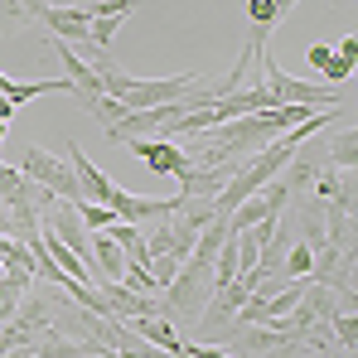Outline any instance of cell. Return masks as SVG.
<instances>
[{
    "label": "cell",
    "mask_w": 358,
    "mask_h": 358,
    "mask_svg": "<svg viewBox=\"0 0 358 358\" xmlns=\"http://www.w3.org/2000/svg\"><path fill=\"white\" fill-rule=\"evenodd\" d=\"M73 208H78V218H83V228H87V233H102V228H112V223H117V218H112V208H102V203H87V199H83V203H73Z\"/></svg>",
    "instance_id": "cell-20"
},
{
    "label": "cell",
    "mask_w": 358,
    "mask_h": 358,
    "mask_svg": "<svg viewBox=\"0 0 358 358\" xmlns=\"http://www.w3.org/2000/svg\"><path fill=\"white\" fill-rule=\"evenodd\" d=\"M305 59L324 73V68H329V59H334V44H310V54H305Z\"/></svg>",
    "instance_id": "cell-22"
},
{
    "label": "cell",
    "mask_w": 358,
    "mask_h": 358,
    "mask_svg": "<svg viewBox=\"0 0 358 358\" xmlns=\"http://www.w3.org/2000/svg\"><path fill=\"white\" fill-rule=\"evenodd\" d=\"M324 242L339 252H354V213L344 203H329V199H324Z\"/></svg>",
    "instance_id": "cell-14"
},
{
    "label": "cell",
    "mask_w": 358,
    "mask_h": 358,
    "mask_svg": "<svg viewBox=\"0 0 358 358\" xmlns=\"http://www.w3.org/2000/svg\"><path fill=\"white\" fill-rule=\"evenodd\" d=\"M199 83V73H175V78H126L117 92V102H126V112H141V107H160V102H179L189 97Z\"/></svg>",
    "instance_id": "cell-5"
},
{
    "label": "cell",
    "mask_w": 358,
    "mask_h": 358,
    "mask_svg": "<svg viewBox=\"0 0 358 358\" xmlns=\"http://www.w3.org/2000/svg\"><path fill=\"white\" fill-rule=\"evenodd\" d=\"M87 266H92V281L97 286H112L126 276V252L107 233H87Z\"/></svg>",
    "instance_id": "cell-8"
},
{
    "label": "cell",
    "mask_w": 358,
    "mask_h": 358,
    "mask_svg": "<svg viewBox=\"0 0 358 358\" xmlns=\"http://www.w3.org/2000/svg\"><path fill=\"white\" fill-rule=\"evenodd\" d=\"M233 170H238V165H194V160H184L170 179L179 184L184 199H218L223 184L233 179Z\"/></svg>",
    "instance_id": "cell-7"
},
{
    "label": "cell",
    "mask_w": 358,
    "mask_h": 358,
    "mask_svg": "<svg viewBox=\"0 0 358 358\" xmlns=\"http://www.w3.org/2000/svg\"><path fill=\"white\" fill-rule=\"evenodd\" d=\"M329 339L344 344V354H354V349H358V315H354V310H339V315L329 320Z\"/></svg>",
    "instance_id": "cell-18"
},
{
    "label": "cell",
    "mask_w": 358,
    "mask_h": 358,
    "mask_svg": "<svg viewBox=\"0 0 358 358\" xmlns=\"http://www.w3.org/2000/svg\"><path fill=\"white\" fill-rule=\"evenodd\" d=\"M73 102L87 112V117H97L102 121V131L107 126H117L121 117H126V102H117V97H107V92H97V97H83V92H73Z\"/></svg>",
    "instance_id": "cell-16"
},
{
    "label": "cell",
    "mask_w": 358,
    "mask_h": 358,
    "mask_svg": "<svg viewBox=\"0 0 358 358\" xmlns=\"http://www.w3.org/2000/svg\"><path fill=\"white\" fill-rule=\"evenodd\" d=\"M131 329L145 339V344H155V349H165L170 358H179L184 349V339H179V329L165 320V315H141V320H131Z\"/></svg>",
    "instance_id": "cell-11"
},
{
    "label": "cell",
    "mask_w": 358,
    "mask_h": 358,
    "mask_svg": "<svg viewBox=\"0 0 358 358\" xmlns=\"http://www.w3.org/2000/svg\"><path fill=\"white\" fill-rule=\"evenodd\" d=\"M291 10H296V0H247V20H252L257 29H266V34H271Z\"/></svg>",
    "instance_id": "cell-15"
},
{
    "label": "cell",
    "mask_w": 358,
    "mask_h": 358,
    "mask_svg": "<svg viewBox=\"0 0 358 358\" xmlns=\"http://www.w3.org/2000/svg\"><path fill=\"white\" fill-rule=\"evenodd\" d=\"M223 349L238 358H305V354H315V344L305 334H291L276 320H266V324H233L223 334Z\"/></svg>",
    "instance_id": "cell-3"
},
{
    "label": "cell",
    "mask_w": 358,
    "mask_h": 358,
    "mask_svg": "<svg viewBox=\"0 0 358 358\" xmlns=\"http://www.w3.org/2000/svg\"><path fill=\"white\" fill-rule=\"evenodd\" d=\"M126 145H131V150L155 170V175H175L179 165L189 160V155H184V145H175V141H126Z\"/></svg>",
    "instance_id": "cell-10"
},
{
    "label": "cell",
    "mask_w": 358,
    "mask_h": 358,
    "mask_svg": "<svg viewBox=\"0 0 358 358\" xmlns=\"http://www.w3.org/2000/svg\"><path fill=\"white\" fill-rule=\"evenodd\" d=\"M334 59L344 63V68H354V59H358V39H354V34H344V44L334 49Z\"/></svg>",
    "instance_id": "cell-23"
},
{
    "label": "cell",
    "mask_w": 358,
    "mask_h": 358,
    "mask_svg": "<svg viewBox=\"0 0 358 358\" xmlns=\"http://www.w3.org/2000/svg\"><path fill=\"white\" fill-rule=\"evenodd\" d=\"M257 73H262V87H266V97H271V107H305V112L344 107V92H339V87H320V83H300V78H291L281 63L271 59L266 44L257 49Z\"/></svg>",
    "instance_id": "cell-1"
},
{
    "label": "cell",
    "mask_w": 358,
    "mask_h": 358,
    "mask_svg": "<svg viewBox=\"0 0 358 358\" xmlns=\"http://www.w3.org/2000/svg\"><path fill=\"white\" fill-rule=\"evenodd\" d=\"M0 203L15 208V203H34V184L20 175L15 165H0Z\"/></svg>",
    "instance_id": "cell-17"
},
{
    "label": "cell",
    "mask_w": 358,
    "mask_h": 358,
    "mask_svg": "<svg viewBox=\"0 0 358 358\" xmlns=\"http://www.w3.org/2000/svg\"><path fill=\"white\" fill-rule=\"evenodd\" d=\"M305 281H315V286H329L334 296L354 300V252H339V247H320L315 252V262H310V276Z\"/></svg>",
    "instance_id": "cell-6"
},
{
    "label": "cell",
    "mask_w": 358,
    "mask_h": 358,
    "mask_svg": "<svg viewBox=\"0 0 358 358\" xmlns=\"http://www.w3.org/2000/svg\"><path fill=\"white\" fill-rule=\"evenodd\" d=\"M68 165H73V175H78V189H83V199L87 203H102L107 208V199H112V189H117V179H107L78 145H68Z\"/></svg>",
    "instance_id": "cell-9"
},
{
    "label": "cell",
    "mask_w": 358,
    "mask_h": 358,
    "mask_svg": "<svg viewBox=\"0 0 358 358\" xmlns=\"http://www.w3.org/2000/svg\"><path fill=\"white\" fill-rule=\"evenodd\" d=\"M310 262H315V252L305 247V242H291V252H286V281H305L310 276Z\"/></svg>",
    "instance_id": "cell-19"
},
{
    "label": "cell",
    "mask_w": 358,
    "mask_h": 358,
    "mask_svg": "<svg viewBox=\"0 0 358 358\" xmlns=\"http://www.w3.org/2000/svg\"><path fill=\"white\" fill-rule=\"evenodd\" d=\"M184 354L189 358H238V354H228L223 344H184Z\"/></svg>",
    "instance_id": "cell-21"
},
{
    "label": "cell",
    "mask_w": 358,
    "mask_h": 358,
    "mask_svg": "<svg viewBox=\"0 0 358 358\" xmlns=\"http://www.w3.org/2000/svg\"><path fill=\"white\" fill-rule=\"evenodd\" d=\"M208 296H213V262L189 257V262L175 271V281L160 291V315H165L170 324L194 329L199 315H203V305H208Z\"/></svg>",
    "instance_id": "cell-2"
},
{
    "label": "cell",
    "mask_w": 358,
    "mask_h": 358,
    "mask_svg": "<svg viewBox=\"0 0 358 358\" xmlns=\"http://www.w3.org/2000/svg\"><path fill=\"white\" fill-rule=\"evenodd\" d=\"M34 358H102L87 339H68L59 329H49L39 344H34Z\"/></svg>",
    "instance_id": "cell-13"
},
{
    "label": "cell",
    "mask_w": 358,
    "mask_h": 358,
    "mask_svg": "<svg viewBox=\"0 0 358 358\" xmlns=\"http://www.w3.org/2000/svg\"><path fill=\"white\" fill-rule=\"evenodd\" d=\"M324 165H329V170H354L358 165V131H354V121H344V131H334V136L324 141Z\"/></svg>",
    "instance_id": "cell-12"
},
{
    "label": "cell",
    "mask_w": 358,
    "mask_h": 358,
    "mask_svg": "<svg viewBox=\"0 0 358 358\" xmlns=\"http://www.w3.org/2000/svg\"><path fill=\"white\" fill-rule=\"evenodd\" d=\"M20 175L34 179V184H44L54 199L63 203H83V189H78V175H73V165H68V155H54V150H29L24 160H20Z\"/></svg>",
    "instance_id": "cell-4"
}]
</instances>
